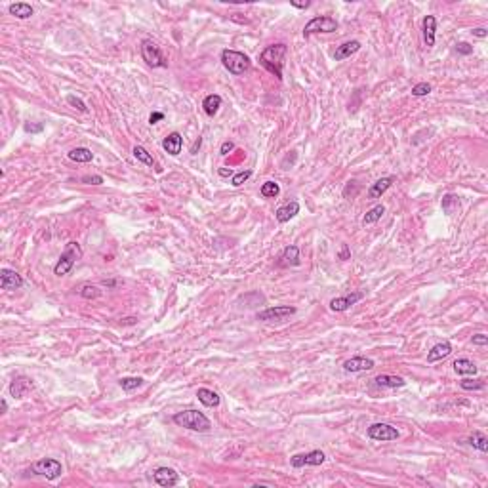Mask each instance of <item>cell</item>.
Masks as SVG:
<instances>
[{"label": "cell", "instance_id": "cell-1", "mask_svg": "<svg viewBox=\"0 0 488 488\" xmlns=\"http://www.w3.org/2000/svg\"><path fill=\"white\" fill-rule=\"evenodd\" d=\"M286 54H288L286 44H273V46H267L260 54L261 67H265L269 73L275 74L279 81H282V67H284Z\"/></svg>", "mask_w": 488, "mask_h": 488}, {"label": "cell", "instance_id": "cell-2", "mask_svg": "<svg viewBox=\"0 0 488 488\" xmlns=\"http://www.w3.org/2000/svg\"><path fill=\"white\" fill-rule=\"evenodd\" d=\"M174 423L180 425V427L191 429V431H199V433H206V431H210V427H212V421L208 420L202 412L193 410V408L174 414Z\"/></svg>", "mask_w": 488, "mask_h": 488}, {"label": "cell", "instance_id": "cell-3", "mask_svg": "<svg viewBox=\"0 0 488 488\" xmlns=\"http://www.w3.org/2000/svg\"><path fill=\"white\" fill-rule=\"evenodd\" d=\"M82 258V248L79 242H67L65 244V250L61 252L60 256V261L55 263L54 267V275H57V277H63V275H67L71 269L74 267V263L81 260Z\"/></svg>", "mask_w": 488, "mask_h": 488}, {"label": "cell", "instance_id": "cell-4", "mask_svg": "<svg viewBox=\"0 0 488 488\" xmlns=\"http://www.w3.org/2000/svg\"><path fill=\"white\" fill-rule=\"evenodd\" d=\"M221 63L235 76H241V74H244L250 69L248 55L242 54V52H237V50H223L221 52Z\"/></svg>", "mask_w": 488, "mask_h": 488}, {"label": "cell", "instance_id": "cell-5", "mask_svg": "<svg viewBox=\"0 0 488 488\" xmlns=\"http://www.w3.org/2000/svg\"><path fill=\"white\" fill-rule=\"evenodd\" d=\"M29 473L44 477V479H48V481H55V479H60L61 477L63 467H61L60 461L54 460V458H44V460L34 461L33 465H31V469H29Z\"/></svg>", "mask_w": 488, "mask_h": 488}, {"label": "cell", "instance_id": "cell-6", "mask_svg": "<svg viewBox=\"0 0 488 488\" xmlns=\"http://www.w3.org/2000/svg\"><path fill=\"white\" fill-rule=\"evenodd\" d=\"M334 31H338V21L334 17H330V15H317L309 23H305L303 36L307 38V36H311L315 33H334Z\"/></svg>", "mask_w": 488, "mask_h": 488}, {"label": "cell", "instance_id": "cell-7", "mask_svg": "<svg viewBox=\"0 0 488 488\" xmlns=\"http://www.w3.org/2000/svg\"><path fill=\"white\" fill-rule=\"evenodd\" d=\"M141 55H143V60H145V63H147L149 67H166V57L162 55L161 48L157 46L153 41H149V38H145V41H141Z\"/></svg>", "mask_w": 488, "mask_h": 488}, {"label": "cell", "instance_id": "cell-8", "mask_svg": "<svg viewBox=\"0 0 488 488\" xmlns=\"http://www.w3.org/2000/svg\"><path fill=\"white\" fill-rule=\"evenodd\" d=\"M292 315H296V307L290 305H275V307H267L258 313V321L263 322H284L290 319Z\"/></svg>", "mask_w": 488, "mask_h": 488}, {"label": "cell", "instance_id": "cell-9", "mask_svg": "<svg viewBox=\"0 0 488 488\" xmlns=\"http://www.w3.org/2000/svg\"><path fill=\"white\" fill-rule=\"evenodd\" d=\"M368 437L372 441H380V442H389V441H397L401 433L399 429L389 425V423H372L368 427Z\"/></svg>", "mask_w": 488, "mask_h": 488}, {"label": "cell", "instance_id": "cell-10", "mask_svg": "<svg viewBox=\"0 0 488 488\" xmlns=\"http://www.w3.org/2000/svg\"><path fill=\"white\" fill-rule=\"evenodd\" d=\"M324 460H326V456H324L322 450H311V452H307V454L292 456V458H290V465L296 469L305 467V465H313V467H317V465H322Z\"/></svg>", "mask_w": 488, "mask_h": 488}, {"label": "cell", "instance_id": "cell-11", "mask_svg": "<svg viewBox=\"0 0 488 488\" xmlns=\"http://www.w3.org/2000/svg\"><path fill=\"white\" fill-rule=\"evenodd\" d=\"M153 479H154V482H157L159 486L172 488V486H175V484L180 482V475H178V471H175V469H172V467H159V469H154Z\"/></svg>", "mask_w": 488, "mask_h": 488}, {"label": "cell", "instance_id": "cell-12", "mask_svg": "<svg viewBox=\"0 0 488 488\" xmlns=\"http://www.w3.org/2000/svg\"><path fill=\"white\" fill-rule=\"evenodd\" d=\"M23 286L21 275L14 269H2L0 271V288L2 290H19Z\"/></svg>", "mask_w": 488, "mask_h": 488}, {"label": "cell", "instance_id": "cell-13", "mask_svg": "<svg viewBox=\"0 0 488 488\" xmlns=\"http://www.w3.org/2000/svg\"><path fill=\"white\" fill-rule=\"evenodd\" d=\"M31 389H33V380L27 378V376H19V378H15V380L10 383V395H12L14 399L27 397V395L31 393Z\"/></svg>", "mask_w": 488, "mask_h": 488}, {"label": "cell", "instance_id": "cell-14", "mask_svg": "<svg viewBox=\"0 0 488 488\" xmlns=\"http://www.w3.org/2000/svg\"><path fill=\"white\" fill-rule=\"evenodd\" d=\"M361 300H362V292H353V294H347V296H340V298H334V300L330 301V309L341 313V311H347L351 305H355L357 301H361Z\"/></svg>", "mask_w": 488, "mask_h": 488}, {"label": "cell", "instance_id": "cell-15", "mask_svg": "<svg viewBox=\"0 0 488 488\" xmlns=\"http://www.w3.org/2000/svg\"><path fill=\"white\" fill-rule=\"evenodd\" d=\"M376 366V362L368 357H353L349 361L343 362V370L345 372H366Z\"/></svg>", "mask_w": 488, "mask_h": 488}, {"label": "cell", "instance_id": "cell-16", "mask_svg": "<svg viewBox=\"0 0 488 488\" xmlns=\"http://www.w3.org/2000/svg\"><path fill=\"white\" fill-rule=\"evenodd\" d=\"M395 181H397V178H395V175H385V178L378 180L376 183H372V185H370V189H368V199H372V201L380 199L381 194L385 193V191H387V189L393 185Z\"/></svg>", "mask_w": 488, "mask_h": 488}, {"label": "cell", "instance_id": "cell-17", "mask_svg": "<svg viewBox=\"0 0 488 488\" xmlns=\"http://www.w3.org/2000/svg\"><path fill=\"white\" fill-rule=\"evenodd\" d=\"M162 147H164V151H166L168 154L178 157V154L181 153V147H183V138H181L180 132L168 134L166 138H164V141H162Z\"/></svg>", "mask_w": 488, "mask_h": 488}, {"label": "cell", "instance_id": "cell-18", "mask_svg": "<svg viewBox=\"0 0 488 488\" xmlns=\"http://www.w3.org/2000/svg\"><path fill=\"white\" fill-rule=\"evenodd\" d=\"M435 34H437V17L425 15L423 17V42L427 48L435 46Z\"/></svg>", "mask_w": 488, "mask_h": 488}, {"label": "cell", "instance_id": "cell-19", "mask_svg": "<svg viewBox=\"0 0 488 488\" xmlns=\"http://www.w3.org/2000/svg\"><path fill=\"white\" fill-rule=\"evenodd\" d=\"M376 385L378 387H385V389H397V387H404L406 381L401 376H393V374H380L376 376Z\"/></svg>", "mask_w": 488, "mask_h": 488}, {"label": "cell", "instance_id": "cell-20", "mask_svg": "<svg viewBox=\"0 0 488 488\" xmlns=\"http://www.w3.org/2000/svg\"><path fill=\"white\" fill-rule=\"evenodd\" d=\"M361 50V42L359 41H349V42H343L341 46L336 48L334 52V60L336 61H343L347 60V57H351L353 54H357Z\"/></svg>", "mask_w": 488, "mask_h": 488}, {"label": "cell", "instance_id": "cell-21", "mask_svg": "<svg viewBox=\"0 0 488 488\" xmlns=\"http://www.w3.org/2000/svg\"><path fill=\"white\" fill-rule=\"evenodd\" d=\"M296 214H300V204H298L296 201H292V202H288V204L279 208V210L275 212V218H277L279 223H286V221L292 220Z\"/></svg>", "mask_w": 488, "mask_h": 488}, {"label": "cell", "instance_id": "cell-22", "mask_svg": "<svg viewBox=\"0 0 488 488\" xmlns=\"http://www.w3.org/2000/svg\"><path fill=\"white\" fill-rule=\"evenodd\" d=\"M452 353V345L448 341H441L431 347V351L427 353V362H439L442 359H446L448 355Z\"/></svg>", "mask_w": 488, "mask_h": 488}, {"label": "cell", "instance_id": "cell-23", "mask_svg": "<svg viewBox=\"0 0 488 488\" xmlns=\"http://www.w3.org/2000/svg\"><path fill=\"white\" fill-rule=\"evenodd\" d=\"M197 397H199V401L208 408L220 406V402H221L220 395L216 393V391H212V389H206V387L199 389V391H197Z\"/></svg>", "mask_w": 488, "mask_h": 488}, {"label": "cell", "instance_id": "cell-24", "mask_svg": "<svg viewBox=\"0 0 488 488\" xmlns=\"http://www.w3.org/2000/svg\"><path fill=\"white\" fill-rule=\"evenodd\" d=\"M8 12L17 17V19H29L31 15L34 14V10L31 4H25V2H15V4H10Z\"/></svg>", "mask_w": 488, "mask_h": 488}, {"label": "cell", "instance_id": "cell-25", "mask_svg": "<svg viewBox=\"0 0 488 488\" xmlns=\"http://www.w3.org/2000/svg\"><path fill=\"white\" fill-rule=\"evenodd\" d=\"M452 366H454L456 374H460V376L477 374V364H475L473 361H469V359H456Z\"/></svg>", "mask_w": 488, "mask_h": 488}, {"label": "cell", "instance_id": "cell-26", "mask_svg": "<svg viewBox=\"0 0 488 488\" xmlns=\"http://www.w3.org/2000/svg\"><path fill=\"white\" fill-rule=\"evenodd\" d=\"M221 107V97L218 94H210L204 97V101H202V109H204V113L208 114V116H214L218 111H220Z\"/></svg>", "mask_w": 488, "mask_h": 488}, {"label": "cell", "instance_id": "cell-27", "mask_svg": "<svg viewBox=\"0 0 488 488\" xmlns=\"http://www.w3.org/2000/svg\"><path fill=\"white\" fill-rule=\"evenodd\" d=\"M281 260L282 263H288V265H298V263H300V248L296 246V244L286 246L282 250Z\"/></svg>", "mask_w": 488, "mask_h": 488}, {"label": "cell", "instance_id": "cell-28", "mask_svg": "<svg viewBox=\"0 0 488 488\" xmlns=\"http://www.w3.org/2000/svg\"><path fill=\"white\" fill-rule=\"evenodd\" d=\"M67 157L73 162H90L92 159H94V153H92L88 147H76V149H73V151H69Z\"/></svg>", "mask_w": 488, "mask_h": 488}, {"label": "cell", "instance_id": "cell-29", "mask_svg": "<svg viewBox=\"0 0 488 488\" xmlns=\"http://www.w3.org/2000/svg\"><path fill=\"white\" fill-rule=\"evenodd\" d=\"M467 442L471 444L473 448H477L479 452H486L488 450V439L486 435L481 433V431H473V435L467 439Z\"/></svg>", "mask_w": 488, "mask_h": 488}, {"label": "cell", "instance_id": "cell-30", "mask_svg": "<svg viewBox=\"0 0 488 488\" xmlns=\"http://www.w3.org/2000/svg\"><path fill=\"white\" fill-rule=\"evenodd\" d=\"M383 214H385V206H383V204H378V206H374L372 210H368L366 214H364L362 225H372V223H376Z\"/></svg>", "mask_w": 488, "mask_h": 488}, {"label": "cell", "instance_id": "cell-31", "mask_svg": "<svg viewBox=\"0 0 488 488\" xmlns=\"http://www.w3.org/2000/svg\"><path fill=\"white\" fill-rule=\"evenodd\" d=\"M260 193H261V197H265V199H275L277 194L281 193V187H279L277 181H265V183L261 185Z\"/></svg>", "mask_w": 488, "mask_h": 488}, {"label": "cell", "instance_id": "cell-32", "mask_svg": "<svg viewBox=\"0 0 488 488\" xmlns=\"http://www.w3.org/2000/svg\"><path fill=\"white\" fill-rule=\"evenodd\" d=\"M458 208H460V201H458L456 194H446V197L442 199V210H444V214L452 216Z\"/></svg>", "mask_w": 488, "mask_h": 488}, {"label": "cell", "instance_id": "cell-33", "mask_svg": "<svg viewBox=\"0 0 488 488\" xmlns=\"http://www.w3.org/2000/svg\"><path fill=\"white\" fill-rule=\"evenodd\" d=\"M132 153H134V157L138 159L140 162H143V164H147V166H154V159L149 154V151L145 147H141V145H135L134 149H132Z\"/></svg>", "mask_w": 488, "mask_h": 488}, {"label": "cell", "instance_id": "cell-34", "mask_svg": "<svg viewBox=\"0 0 488 488\" xmlns=\"http://www.w3.org/2000/svg\"><path fill=\"white\" fill-rule=\"evenodd\" d=\"M119 385H121L124 391H134V389L143 385V380H141V378H121V380H119Z\"/></svg>", "mask_w": 488, "mask_h": 488}, {"label": "cell", "instance_id": "cell-35", "mask_svg": "<svg viewBox=\"0 0 488 488\" xmlns=\"http://www.w3.org/2000/svg\"><path fill=\"white\" fill-rule=\"evenodd\" d=\"M484 380L477 378V380H461L460 381V387L465 389V391H477V389H484Z\"/></svg>", "mask_w": 488, "mask_h": 488}, {"label": "cell", "instance_id": "cell-36", "mask_svg": "<svg viewBox=\"0 0 488 488\" xmlns=\"http://www.w3.org/2000/svg\"><path fill=\"white\" fill-rule=\"evenodd\" d=\"M79 294L82 296V298H86V300H94V298H100V290H97V286H92V284H84V286L79 288Z\"/></svg>", "mask_w": 488, "mask_h": 488}, {"label": "cell", "instance_id": "cell-37", "mask_svg": "<svg viewBox=\"0 0 488 488\" xmlns=\"http://www.w3.org/2000/svg\"><path fill=\"white\" fill-rule=\"evenodd\" d=\"M252 178V170H242V172H239V174L233 175V180H231V185L233 187H241L242 183L246 180H250Z\"/></svg>", "mask_w": 488, "mask_h": 488}, {"label": "cell", "instance_id": "cell-38", "mask_svg": "<svg viewBox=\"0 0 488 488\" xmlns=\"http://www.w3.org/2000/svg\"><path fill=\"white\" fill-rule=\"evenodd\" d=\"M427 94H431V84L429 82H420L412 88V95H416V97H423Z\"/></svg>", "mask_w": 488, "mask_h": 488}, {"label": "cell", "instance_id": "cell-39", "mask_svg": "<svg viewBox=\"0 0 488 488\" xmlns=\"http://www.w3.org/2000/svg\"><path fill=\"white\" fill-rule=\"evenodd\" d=\"M67 103L71 105V107L76 109V111H81V113H88L86 103H84L81 97H76V95H67Z\"/></svg>", "mask_w": 488, "mask_h": 488}, {"label": "cell", "instance_id": "cell-40", "mask_svg": "<svg viewBox=\"0 0 488 488\" xmlns=\"http://www.w3.org/2000/svg\"><path fill=\"white\" fill-rule=\"evenodd\" d=\"M81 181L86 183V185H101V183H103V178H101V175H84Z\"/></svg>", "mask_w": 488, "mask_h": 488}, {"label": "cell", "instance_id": "cell-41", "mask_svg": "<svg viewBox=\"0 0 488 488\" xmlns=\"http://www.w3.org/2000/svg\"><path fill=\"white\" fill-rule=\"evenodd\" d=\"M456 52L461 55H469L473 54V46H469L467 42H460V44H456Z\"/></svg>", "mask_w": 488, "mask_h": 488}, {"label": "cell", "instance_id": "cell-42", "mask_svg": "<svg viewBox=\"0 0 488 488\" xmlns=\"http://www.w3.org/2000/svg\"><path fill=\"white\" fill-rule=\"evenodd\" d=\"M235 149V143L233 141H225L223 145H221V149H220V154H223V157H227L231 151Z\"/></svg>", "mask_w": 488, "mask_h": 488}, {"label": "cell", "instance_id": "cell-43", "mask_svg": "<svg viewBox=\"0 0 488 488\" xmlns=\"http://www.w3.org/2000/svg\"><path fill=\"white\" fill-rule=\"evenodd\" d=\"M473 345H488V338L484 334L473 336Z\"/></svg>", "mask_w": 488, "mask_h": 488}, {"label": "cell", "instance_id": "cell-44", "mask_svg": "<svg viewBox=\"0 0 488 488\" xmlns=\"http://www.w3.org/2000/svg\"><path fill=\"white\" fill-rule=\"evenodd\" d=\"M162 119H164V113H161V111L151 113V116H149V124H157V122L162 121Z\"/></svg>", "mask_w": 488, "mask_h": 488}, {"label": "cell", "instance_id": "cell-45", "mask_svg": "<svg viewBox=\"0 0 488 488\" xmlns=\"http://www.w3.org/2000/svg\"><path fill=\"white\" fill-rule=\"evenodd\" d=\"M42 124H25V132H31V134H36V132H42Z\"/></svg>", "mask_w": 488, "mask_h": 488}, {"label": "cell", "instance_id": "cell-46", "mask_svg": "<svg viewBox=\"0 0 488 488\" xmlns=\"http://www.w3.org/2000/svg\"><path fill=\"white\" fill-rule=\"evenodd\" d=\"M349 256H351V252H349V246L347 244H343L340 250V260H349Z\"/></svg>", "mask_w": 488, "mask_h": 488}, {"label": "cell", "instance_id": "cell-47", "mask_svg": "<svg viewBox=\"0 0 488 488\" xmlns=\"http://www.w3.org/2000/svg\"><path fill=\"white\" fill-rule=\"evenodd\" d=\"M473 34H475V36H479V38H484V36H486V29H484V27L473 29Z\"/></svg>", "mask_w": 488, "mask_h": 488}, {"label": "cell", "instance_id": "cell-48", "mask_svg": "<svg viewBox=\"0 0 488 488\" xmlns=\"http://www.w3.org/2000/svg\"><path fill=\"white\" fill-rule=\"evenodd\" d=\"M290 4H292V6H294V8H300V10H305V8L311 6V2H305V4H298V2H290Z\"/></svg>", "mask_w": 488, "mask_h": 488}, {"label": "cell", "instance_id": "cell-49", "mask_svg": "<svg viewBox=\"0 0 488 488\" xmlns=\"http://www.w3.org/2000/svg\"><path fill=\"white\" fill-rule=\"evenodd\" d=\"M201 143H202V140H201V138H199V140L194 141V145H193V149H191V153H193V154L197 153V149L201 147Z\"/></svg>", "mask_w": 488, "mask_h": 488}, {"label": "cell", "instance_id": "cell-50", "mask_svg": "<svg viewBox=\"0 0 488 488\" xmlns=\"http://www.w3.org/2000/svg\"><path fill=\"white\" fill-rule=\"evenodd\" d=\"M0 406H2V414H6L8 412V402L2 399V402H0Z\"/></svg>", "mask_w": 488, "mask_h": 488}, {"label": "cell", "instance_id": "cell-51", "mask_svg": "<svg viewBox=\"0 0 488 488\" xmlns=\"http://www.w3.org/2000/svg\"><path fill=\"white\" fill-rule=\"evenodd\" d=\"M220 174L221 175H231L233 172H231V170H229V172H227V170H220Z\"/></svg>", "mask_w": 488, "mask_h": 488}]
</instances>
